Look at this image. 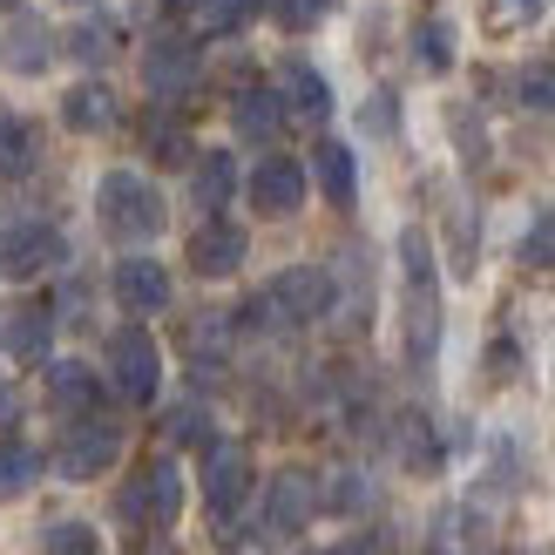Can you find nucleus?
Segmentation results:
<instances>
[{
  "label": "nucleus",
  "mask_w": 555,
  "mask_h": 555,
  "mask_svg": "<svg viewBox=\"0 0 555 555\" xmlns=\"http://www.w3.org/2000/svg\"><path fill=\"white\" fill-rule=\"evenodd\" d=\"M251 502V454L244 448H204V508L231 529V515Z\"/></svg>",
  "instance_id": "8"
},
{
  "label": "nucleus",
  "mask_w": 555,
  "mask_h": 555,
  "mask_svg": "<svg viewBox=\"0 0 555 555\" xmlns=\"http://www.w3.org/2000/svg\"><path fill=\"white\" fill-rule=\"evenodd\" d=\"M400 346L413 366H434L440 352V278L427 231H400Z\"/></svg>",
  "instance_id": "1"
},
{
  "label": "nucleus",
  "mask_w": 555,
  "mask_h": 555,
  "mask_svg": "<svg viewBox=\"0 0 555 555\" xmlns=\"http://www.w3.org/2000/svg\"><path fill=\"white\" fill-rule=\"evenodd\" d=\"M332 312V278L319 264H292V271H278L271 285L258 292L251 305V319L258 325H312Z\"/></svg>",
  "instance_id": "3"
},
{
  "label": "nucleus",
  "mask_w": 555,
  "mask_h": 555,
  "mask_svg": "<svg viewBox=\"0 0 555 555\" xmlns=\"http://www.w3.org/2000/svg\"><path fill=\"white\" fill-rule=\"evenodd\" d=\"M116 41H122V35H116V21H108V14H89V21H81L75 35H68L75 62H89V68H95V62H108V54H116Z\"/></svg>",
  "instance_id": "24"
},
{
  "label": "nucleus",
  "mask_w": 555,
  "mask_h": 555,
  "mask_svg": "<svg viewBox=\"0 0 555 555\" xmlns=\"http://www.w3.org/2000/svg\"><path fill=\"white\" fill-rule=\"evenodd\" d=\"M143 81H150V95H183L190 81H197V48L190 41H150L143 54Z\"/></svg>",
  "instance_id": "11"
},
{
  "label": "nucleus",
  "mask_w": 555,
  "mask_h": 555,
  "mask_svg": "<svg viewBox=\"0 0 555 555\" xmlns=\"http://www.w3.org/2000/svg\"><path fill=\"white\" fill-rule=\"evenodd\" d=\"M319 190L339 210H352V197H359V170H352V150L346 143H319Z\"/></svg>",
  "instance_id": "19"
},
{
  "label": "nucleus",
  "mask_w": 555,
  "mask_h": 555,
  "mask_svg": "<svg viewBox=\"0 0 555 555\" xmlns=\"http://www.w3.org/2000/svg\"><path fill=\"white\" fill-rule=\"evenodd\" d=\"M41 481V454L27 440H0V502H21Z\"/></svg>",
  "instance_id": "20"
},
{
  "label": "nucleus",
  "mask_w": 555,
  "mask_h": 555,
  "mask_svg": "<svg viewBox=\"0 0 555 555\" xmlns=\"http://www.w3.org/2000/svg\"><path fill=\"white\" fill-rule=\"evenodd\" d=\"M264 8H271L278 21H285V27H312V21H319V8H325V0H264Z\"/></svg>",
  "instance_id": "33"
},
{
  "label": "nucleus",
  "mask_w": 555,
  "mask_h": 555,
  "mask_svg": "<svg viewBox=\"0 0 555 555\" xmlns=\"http://www.w3.org/2000/svg\"><path fill=\"white\" fill-rule=\"evenodd\" d=\"M75 8H89V0H75Z\"/></svg>",
  "instance_id": "41"
},
{
  "label": "nucleus",
  "mask_w": 555,
  "mask_h": 555,
  "mask_svg": "<svg viewBox=\"0 0 555 555\" xmlns=\"http://www.w3.org/2000/svg\"><path fill=\"white\" fill-rule=\"evenodd\" d=\"M285 108L292 116H305V122H325L332 116V89H325V75L319 68H285Z\"/></svg>",
  "instance_id": "18"
},
{
  "label": "nucleus",
  "mask_w": 555,
  "mask_h": 555,
  "mask_svg": "<svg viewBox=\"0 0 555 555\" xmlns=\"http://www.w3.org/2000/svg\"><path fill=\"white\" fill-rule=\"evenodd\" d=\"M237 264H244V231L210 217V224L190 237V271H197V278H231Z\"/></svg>",
  "instance_id": "13"
},
{
  "label": "nucleus",
  "mask_w": 555,
  "mask_h": 555,
  "mask_svg": "<svg viewBox=\"0 0 555 555\" xmlns=\"http://www.w3.org/2000/svg\"><path fill=\"white\" fill-rule=\"evenodd\" d=\"M14 8H21V0H0V14H14Z\"/></svg>",
  "instance_id": "40"
},
{
  "label": "nucleus",
  "mask_w": 555,
  "mask_h": 555,
  "mask_svg": "<svg viewBox=\"0 0 555 555\" xmlns=\"http://www.w3.org/2000/svg\"><path fill=\"white\" fill-rule=\"evenodd\" d=\"M170 440H204V448H210V421H204V406H177V413H170Z\"/></svg>",
  "instance_id": "30"
},
{
  "label": "nucleus",
  "mask_w": 555,
  "mask_h": 555,
  "mask_svg": "<svg viewBox=\"0 0 555 555\" xmlns=\"http://www.w3.org/2000/svg\"><path fill=\"white\" fill-rule=\"evenodd\" d=\"M62 116H68L75 129H108V122H116V102H108L102 81H81V89L62 102Z\"/></svg>",
  "instance_id": "23"
},
{
  "label": "nucleus",
  "mask_w": 555,
  "mask_h": 555,
  "mask_svg": "<svg viewBox=\"0 0 555 555\" xmlns=\"http://www.w3.org/2000/svg\"><path fill=\"white\" fill-rule=\"evenodd\" d=\"M400 454H406V467H421V475H427V467H440V461H434V440H427L421 421H406V427H400Z\"/></svg>",
  "instance_id": "28"
},
{
  "label": "nucleus",
  "mask_w": 555,
  "mask_h": 555,
  "mask_svg": "<svg viewBox=\"0 0 555 555\" xmlns=\"http://www.w3.org/2000/svg\"><path fill=\"white\" fill-rule=\"evenodd\" d=\"M116 298L129 312H163V305H170V271L156 258H122L116 264Z\"/></svg>",
  "instance_id": "14"
},
{
  "label": "nucleus",
  "mask_w": 555,
  "mask_h": 555,
  "mask_svg": "<svg viewBox=\"0 0 555 555\" xmlns=\"http://www.w3.org/2000/svg\"><path fill=\"white\" fill-rule=\"evenodd\" d=\"M48 555H102V548H95V529H81V521H54V529H48Z\"/></svg>",
  "instance_id": "27"
},
{
  "label": "nucleus",
  "mask_w": 555,
  "mask_h": 555,
  "mask_svg": "<svg viewBox=\"0 0 555 555\" xmlns=\"http://www.w3.org/2000/svg\"><path fill=\"white\" fill-rule=\"evenodd\" d=\"M35 156H41V143H35V129H27V122H0V177H27V170H35Z\"/></svg>",
  "instance_id": "22"
},
{
  "label": "nucleus",
  "mask_w": 555,
  "mask_h": 555,
  "mask_svg": "<svg viewBox=\"0 0 555 555\" xmlns=\"http://www.w3.org/2000/svg\"><path fill=\"white\" fill-rule=\"evenodd\" d=\"M48 339H54L48 305H8V312H0V352L21 359V366H41V359H48Z\"/></svg>",
  "instance_id": "9"
},
{
  "label": "nucleus",
  "mask_w": 555,
  "mask_h": 555,
  "mask_svg": "<svg viewBox=\"0 0 555 555\" xmlns=\"http://www.w3.org/2000/svg\"><path fill=\"white\" fill-rule=\"evenodd\" d=\"M116 454H122V427L102 421V413H81V421L62 434V448H54V467H62L68 481H95V475H108Z\"/></svg>",
  "instance_id": "7"
},
{
  "label": "nucleus",
  "mask_w": 555,
  "mask_h": 555,
  "mask_svg": "<svg viewBox=\"0 0 555 555\" xmlns=\"http://www.w3.org/2000/svg\"><path fill=\"white\" fill-rule=\"evenodd\" d=\"M521 95H529L535 108H555V62H542V68L521 75Z\"/></svg>",
  "instance_id": "32"
},
{
  "label": "nucleus",
  "mask_w": 555,
  "mask_h": 555,
  "mask_svg": "<svg viewBox=\"0 0 555 555\" xmlns=\"http://www.w3.org/2000/svg\"><path fill=\"white\" fill-rule=\"evenodd\" d=\"M258 14V0H197V27L204 35H237Z\"/></svg>",
  "instance_id": "25"
},
{
  "label": "nucleus",
  "mask_w": 555,
  "mask_h": 555,
  "mask_svg": "<svg viewBox=\"0 0 555 555\" xmlns=\"http://www.w3.org/2000/svg\"><path fill=\"white\" fill-rule=\"evenodd\" d=\"M521 258H529V264H555V210H548L542 224L529 231V244H521Z\"/></svg>",
  "instance_id": "31"
},
{
  "label": "nucleus",
  "mask_w": 555,
  "mask_h": 555,
  "mask_svg": "<svg viewBox=\"0 0 555 555\" xmlns=\"http://www.w3.org/2000/svg\"><path fill=\"white\" fill-rule=\"evenodd\" d=\"M190 346H197V359H210V366H217V359H224V325H197V332H190Z\"/></svg>",
  "instance_id": "35"
},
{
  "label": "nucleus",
  "mask_w": 555,
  "mask_h": 555,
  "mask_svg": "<svg viewBox=\"0 0 555 555\" xmlns=\"http://www.w3.org/2000/svg\"><path fill=\"white\" fill-rule=\"evenodd\" d=\"M251 204L264 217H292L305 204V170H298L292 156H264L258 170H251Z\"/></svg>",
  "instance_id": "10"
},
{
  "label": "nucleus",
  "mask_w": 555,
  "mask_h": 555,
  "mask_svg": "<svg viewBox=\"0 0 555 555\" xmlns=\"http://www.w3.org/2000/svg\"><path fill=\"white\" fill-rule=\"evenodd\" d=\"M325 555H373L366 542H339V548H325Z\"/></svg>",
  "instance_id": "38"
},
{
  "label": "nucleus",
  "mask_w": 555,
  "mask_h": 555,
  "mask_svg": "<svg viewBox=\"0 0 555 555\" xmlns=\"http://www.w3.org/2000/svg\"><path fill=\"white\" fill-rule=\"evenodd\" d=\"M48 400L68 413V421H81V413L102 406V379L81 366V359H62V366H48Z\"/></svg>",
  "instance_id": "15"
},
{
  "label": "nucleus",
  "mask_w": 555,
  "mask_h": 555,
  "mask_svg": "<svg viewBox=\"0 0 555 555\" xmlns=\"http://www.w3.org/2000/svg\"><path fill=\"white\" fill-rule=\"evenodd\" d=\"M68 258V244L54 224H35V217H21V224H0V278L8 285H27V278H41Z\"/></svg>",
  "instance_id": "5"
},
{
  "label": "nucleus",
  "mask_w": 555,
  "mask_h": 555,
  "mask_svg": "<svg viewBox=\"0 0 555 555\" xmlns=\"http://www.w3.org/2000/svg\"><path fill=\"white\" fill-rule=\"evenodd\" d=\"M122 521H135V529H170V521L183 515V475H177V461H150L143 475H135L122 488Z\"/></svg>",
  "instance_id": "4"
},
{
  "label": "nucleus",
  "mask_w": 555,
  "mask_h": 555,
  "mask_svg": "<svg viewBox=\"0 0 555 555\" xmlns=\"http://www.w3.org/2000/svg\"><path fill=\"white\" fill-rule=\"evenodd\" d=\"M95 210H102V231L116 244H150L163 231V217H170L156 197V183L135 177V170H108L102 190H95Z\"/></svg>",
  "instance_id": "2"
},
{
  "label": "nucleus",
  "mask_w": 555,
  "mask_h": 555,
  "mask_svg": "<svg viewBox=\"0 0 555 555\" xmlns=\"http://www.w3.org/2000/svg\"><path fill=\"white\" fill-rule=\"evenodd\" d=\"M0 427H14V386L0 379Z\"/></svg>",
  "instance_id": "37"
},
{
  "label": "nucleus",
  "mask_w": 555,
  "mask_h": 555,
  "mask_svg": "<svg viewBox=\"0 0 555 555\" xmlns=\"http://www.w3.org/2000/svg\"><path fill=\"white\" fill-rule=\"evenodd\" d=\"M163 8H170V14H197V0H163Z\"/></svg>",
  "instance_id": "39"
},
{
  "label": "nucleus",
  "mask_w": 555,
  "mask_h": 555,
  "mask_svg": "<svg viewBox=\"0 0 555 555\" xmlns=\"http://www.w3.org/2000/svg\"><path fill=\"white\" fill-rule=\"evenodd\" d=\"M0 122H8V116H0Z\"/></svg>",
  "instance_id": "42"
},
{
  "label": "nucleus",
  "mask_w": 555,
  "mask_h": 555,
  "mask_svg": "<svg viewBox=\"0 0 555 555\" xmlns=\"http://www.w3.org/2000/svg\"><path fill=\"white\" fill-rule=\"evenodd\" d=\"M150 150H156L163 163H190V150H183V135H177V122H156V129H150Z\"/></svg>",
  "instance_id": "34"
},
{
  "label": "nucleus",
  "mask_w": 555,
  "mask_h": 555,
  "mask_svg": "<svg viewBox=\"0 0 555 555\" xmlns=\"http://www.w3.org/2000/svg\"><path fill=\"white\" fill-rule=\"evenodd\" d=\"M108 373H116V393L129 406H150L156 386H163V352L143 325H122L116 339H108Z\"/></svg>",
  "instance_id": "6"
},
{
  "label": "nucleus",
  "mask_w": 555,
  "mask_h": 555,
  "mask_svg": "<svg viewBox=\"0 0 555 555\" xmlns=\"http://www.w3.org/2000/svg\"><path fill=\"white\" fill-rule=\"evenodd\" d=\"M332 502H339V508H359V502H366V488H359V475H346L339 488H332Z\"/></svg>",
  "instance_id": "36"
},
{
  "label": "nucleus",
  "mask_w": 555,
  "mask_h": 555,
  "mask_svg": "<svg viewBox=\"0 0 555 555\" xmlns=\"http://www.w3.org/2000/svg\"><path fill=\"white\" fill-rule=\"evenodd\" d=\"M0 62H8V75H41L54 62V35L41 21H14L8 35H0Z\"/></svg>",
  "instance_id": "16"
},
{
  "label": "nucleus",
  "mask_w": 555,
  "mask_h": 555,
  "mask_svg": "<svg viewBox=\"0 0 555 555\" xmlns=\"http://www.w3.org/2000/svg\"><path fill=\"white\" fill-rule=\"evenodd\" d=\"M312 515H319V481L298 475V467H285V475L271 481V529L278 535H298Z\"/></svg>",
  "instance_id": "12"
},
{
  "label": "nucleus",
  "mask_w": 555,
  "mask_h": 555,
  "mask_svg": "<svg viewBox=\"0 0 555 555\" xmlns=\"http://www.w3.org/2000/svg\"><path fill=\"white\" fill-rule=\"evenodd\" d=\"M190 190H197V204H204V210H224V204H231V190H237V163H231L224 150L197 156V177H190Z\"/></svg>",
  "instance_id": "21"
},
{
  "label": "nucleus",
  "mask_w": 555,
  "mask_h": 555,
  "mask_svg": "<svg viewBox=\"0 0 555 555\" xmlns=\"http://www.w3.org/2000/svg\"><path fill=\"white\" fill-rule=\"evenodd\" d=\"M421 62H434V68H448V62H454V41H448V21H427V27H421Z\"/></svg>",
  "instance_id": "29"
},
{
  "label": "nucleus",
  "mask_w": 555,
  "mask_h": 555,
  "mask_svg": "<svg viewBox=\"0 0 555 555\" xmlns=\"http://www.w3.org/2000/svg\"><path fill=\"white\" fill-rule=\"evenodd\" d=\"M542 14V0H488V35H521V27H535Z\"/></svg>",
  "instance_id": "26"
},
{
  "label": "nucleus",
  "mask_w": 555,
  "mask_h": 555,
  "mask_svg": "<svg viewBox=\"0 0 555 555\" xmlns=\"http://www.w3.org/2000/svg\"><path fill=\"white\" fill-rule=\"evenodd\" d=\"M231 122H237V135H251V143H271V135L285 129V95L278 89H244Z\"/></svg>",
  "instance_id": "17"
},
{
  "label": "nucleus",
  "mask_w": 555,
  "mask_h": 555,
  "mask_svg": "<svg viewBox=\"0 0 555 555\" xmlns=\"http://www.w3.org/2000/svg\"><path fill=\"white\" fill-rule=\"evenodd\" d=\"M325 8H332V0H325Z\"/></svg>",
  "instance_id": "43"
}]
</instances>
